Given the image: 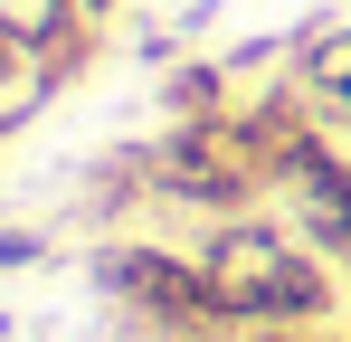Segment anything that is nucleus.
<instances>
[{
  "instance_id": "1",
  "label": "nucleus",
  "mask_w": 351,
  "mask_h": 342,
  "mask_svg": "<svg viewBox=\"0 0 351 342\" xmlns=\"http://www.w3.org/2000/svg\"><path fill=\"white\" fill-rule=\"evenodd\" d=\"M190 247H199V276H209V295H219V314H228L237 333L342 323V304H351V276L313 247V238H294L276 209L209 219V228H190Z\"/></svg>"
},
{
  "instance_id": "2",
  "label": "nucleus",
  "mask_w": 351,
  "mask_h": 342,
  "mask_svg": "<svg viewBox=\"0 0 351 342\" xmlns=\"http://www.w3.org/2000/svg\"><path fill=\"white\" fill-rule=\"evenodd\" d=\"M143 181H152V209H171L190 228L266 209L276 200V162H266V133L247 124V95L228 114H171L143 143Z\"/></svg>"
},
{
  "instance_id": "3",
  "label": "nucleus",
  "mask_w": 351,
  "mask_h": 342,
  "mask_svg": "<svg viewBox=\"0 0 351 342\" xmlns=\"http://www.w3.org/2000/svg\"><path fill=\"white\" fill-rule=\"evenodd\" d=\"M86 276L143 342H237V323L219 314V295L199 276V247L162 238V228H105L86 247Z\"/></svg>"
},
{
  "instance_id": "4",
  "label": "nucleus",
  "mask_w": 351,
  "mask_h": 342,
  "mask_svg": "<svg viewBox=\"0 0 351 342\" xmlns=\"http://www.w3.org/2000/svg\"><path fill=\"white\" fill-rule=\"evenodd\" d=\"M285 76H294V95L313 105V124L351 143V19H313L285 48Z\"/></svg>"
},
{
  "instance_id": "5",
  "label": "nucleus",
  "mask_w": 351,
  "mask_h": 342,
  "mask_svg": "<svg viewBox=\"0 0 351 342\" xmlns=\"http://www.w3.org/2000/svg\"><path fill=\"white\" fill-rule=\"evenodd\" d=\"M247 86H237V67H219V57H190V67H171L162 76V114H228Z\"/></svg>"
},
{
  "instance_id": "6",
  "label": "nucleus",
  "mask_w": 351,
  "mask_h": 342,
  "mask_svg": "<svg viewBox=\"0 0 351 342\" xmlns=\"http://www.w3.org/2000/svg\"><path fill=\"white\" fill-rule=\"evenodd\" d=\"M48 257H58V228H0V276L48 266Z\"/></svg>"
},
{
  "instance_id": "7",
  "label": "nucleus",
  "mask_w": 351,
  "mask_h": 342,
  "mask_svg": "<svg viewBox=\"0 0 351 342\" xmlns=\"http://www.w3.org/2000/svg\"><path fill=\"white\" fill-rule=\"evenodd\" d=\"M237 342H351V323H304V333H237Z\"/></svg>"
},
{
  "instance_id": "8",
  "label": "nucleus",
  "mask_w": 351,
  "mask_h": 342,
  "mask_svg": "<svg viewBox=\"0 0 351 342\" xmlns=\"http://www.w3.org/2000/svg\"><path fill=\"white\" fill-rule=\"evenodd\" d=\"M76 10H86V19H114V10H123V0H76Z\"/></svg>"
},
{
  "instance_id": "9",
  "label": "nucleus",
  "mask_w": 351,
  "mask_h": 342,
  "mask_svg": "<svg viewBox=\"0 0 351 342\" xmlns=\"http://www.w3.org/2000/svg\"><path fill=\"white\" fill-rule=\"evenodd\" d=\"M342 323H351V304H342Z\"/></svg>"
}]
</instances>
